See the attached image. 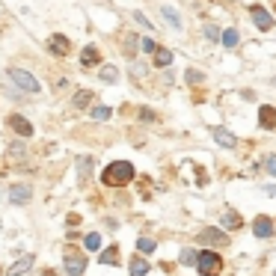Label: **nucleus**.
I'll return each instance as SVG.
<instances>
[{"instance_id":"obj_1","label":"nucleus","mask_w":276,"mask_h":276,"mask_svg":"<svg viewBox=\"0 0 276 276\" xmlns=\"http://www.w3.org/2000/svg\"><path fill=\"white\" fill-rule=\"evenodd\" d=\"M134 163H128V160H113V163H107L104 169H101V184H107V187H125L128 181H134Z\"/></svg>"},{"instance_id":"obj_2","label":"nucleus","mask_w":276,"mask_h":276,"mask_svg":"<svg viewBox=\"0 0 276 276\" xmlns=\"http://www.w3.org/2000/svg\"><path fill=\"white\" fill-rule=\"evenodd\" d=\"M196 270H199V276H220L223 258L217 255L214 249H202L199 252V261H196Z\"/></svg>"},{"instance_id":"obj_3","label":"nucleus","mask_w":276,"mask_h":276,"mask_svg":"<svg viewBox=\"0 0 276 276\" xmlns=\"http://www.w3.org/2000/svg\"><path fill=\"white\" fill-rule=\"evenodd\" d=\"M65 273L68 276H83L86 270V255L80 252V249H74V246H65Z\"/></svg>"},{"instance_id":"obj_4","label":"nucleus","mask_w":276,"mask_h":276,"mask_svg":"<svg viewBox=\"0 0 276 276\" xmlns=\"http://www.w3.org/2000/svg\"><path fill=\"white\" fill-rule=\"evenodd\" d=\"M6 74H9V80H12L15 86H21L24 92H33V95H36V92L42 89V83L33 77L30 71H24V68H9Z\"/></svg>"},{"instance_id":"obj_5","label":"nucleus","mask_w":276,"mask_h":276,"mask_svg":"<svg viewBox=\"0 0 276 276\" xmlns=\"http://www.w3.org/2000/svg\"><path fill=\"white\" fill-rule=\"evenodd\" d=\"M199 241H202V244H208V246H226V244H229V235H226V229H223V226H220V229H217V226H208V229H202V232H199Z\"/></svg>"},{"instance_id":"obj_6","label":"nucleus","mask_w":276,"mask_h":276,"mask_svg":"<svg viewBox=\"0 0 276 276\" xmlns=\"http://www.w3.org/2000/svg\"><path fill=\"white\" fill-rule=\"evenodd\" d=\"M9 202H15V205H27L33 199V187L30 184H9Z\"/></svg>"},{"instance_id":"obj_7","label":"nucleus","mask_w":276,"mask_h":276,"mask_svg":"<svg viewBox=\"0 0 276 276\" xmlns=\"http://www.w3.org/2000/svg\"><path fill=\"white\" fill-rule=\"evenodd\" d=\"M249 15H252V24H255L258 30H270V27H273V15H270L264 6H258V3L249 6Z\"/></svg>"},{"instance_id":"obj_8","label":"nucleus","mask_w":276,"mask_h":276,"mask_svg":"<svg viewBox=\"0 0 276 276\" xmlns=\"http://www.w3.org/2000/svg\"><path fill=\"white\" fill-rule=\"evenodd\" d=\"M276 226L270 217H255V223H252V235L255 238H273Z\"/></svg>"},{"instance_id":"obj_9","label":"nucleus","mask_w":276,"mask_h":276,"mask_svg":"<svg viewBox=\"0 0 276 276\" xmlns=\"http://www.w3.org/2000/svg\"><path fill=\"white\" fill-rule=\"evenodd\" d=\"M6 122H9V128H12V131H15L18 137H33V125L27 122V119H24L21 113H12V116H9Z\"/></svg>"},{"instance_id":"obj_10","label":"nucleus","mask_w":276,"mask_h":276,"mask_svg":"<svg viewBox=\"0 0 276 276\" xmlns=\"http://www.w3.org/2000/svg\"><path fill=\"white\" fill-rule=\"evenodd\" d=\"M258 125H261L264 131H273L276 128V107H270V104L258 107Z\"/></svg>"},{"instance_id":"obj_11","label":"nucleus","mask_w":276,"mask_h":276,"mask_svg":"<svg viewBox=\"0 0 276 276\" xmlns=\"http://www.w3.org/2000/svg\"><path fill=\"white\" fill-rule=\"evenodd\" d=\"M211 134H214V140L223 146V149H235V146H238V137H235L229 128H214Z\"/></svg>"},{"instance_id":"obj_12","label":"nucleus","mask_w":276,"mask_h":276,"mask_svg":"<svg viewBox=\"0 0 276 276\" xmlns=\"http://www.w3.org/2000/svg\"><path fill=\"white\" fill-rule=\"evenodd\" d=\"M9 163H24V157H27V146H24V140H15V143H9Z\"/></svg>"},{"instance_id":"obj_13","label":"nucleus","mask_w":276,"mask_h":276,"mask_svg":"<svg viewBox=\"0 0 276 276\" xmlns=\"http://www.w3.org/2000/svg\"><path fill=\"white\" fill-rule=\"evenodd\" d=\"M220 223H223V229H229V232H235V229H241V226H244L241 214H238V211H232V208H226V211H223Z\"/></svg>"},{"instance_id":"obj_14","label":"nucleus","mask_w":276,"mask_h":276,"mask_svg":"<svg viewBox=\"0 0 276 276\" xmlns=\"http://www.w3.org/2000/svg\"><path fill=\"white\" fill-rule=\"evenodd\" d=\"M33 264H36V258H33V255H21V258L9 267V276H24L27 270H33Z\"/></svg>"},{"instance_id":"obj_15","label":"nucleus","mask_w":276,"mask_h":276,"mask_svg":"<svg viewBox=\"0 0 276 276\" xmlns=\"http://www.w3.org/2000/svg\"><path fill=\"white\" fill-rule=\"evenodd\" d=\"M51 54H57V57H65L68 51H71V45H68V39L65 36H51Z\"/></svg>"},{"instance_id":"obj_16","label":"nucleus","mask_w":276,"mask_h":276,"mask_svg":"<svg viewBox=\"0 0 276 276\" xmlns=\"http://www.w3.org/2000/svg\"><path fill=\"white\" fill-rule=\"evenodd\" d=\"M98 261H101V264H110V267H116V264H119V246H116V244H110L107 249H101Z\"/></svg>"},{"instance_id":"obj_17","label":"nucleus","mask_w":276,"mask_h":276,"mask_svg":"<svg viewBox=\"0 0 276 276\" xmlns=\"http://www.w3.org/2000/svg\"><path fill=\"white\" fill-rule=\"evenodd\" d=\"M149 267H152V264H149L143 255H134V258H131V276H146Z\"/></svg>"},{"instance_id":"obj_18","label":"nucleus","mask_w":276,"mask_h":276,"mask_svg":"<svg viewBox=\"0 0 276 276\" xmlns=\"http://www.w3.org/2000/svg\"><path fill=\"white\" fill-rule=\"evenodd\" d=\"M80 62H83V65H98V62H101L98 48H95V45H86V48H83V54H80Z\"/></svg>"},{"instance_id":"obj_19","label":"nucleus","mask_w":276,"mask_h":276,"mask_svg":"<svg viewBox=\"0 0 276 276\" xmlns=\"http://www.w3.org/2000/svg\"><path fill=\"white\" fill-rule=\"evenodd\" d=\"M92 98H95V95H92L89 89H80V92H74V98H71V104H74L77 110H83V107H89V104H92Z\"/></svg>"},{"instance_id":"obj_20","label":"nucleus","mask_w":276,"mask_h":276,"mask_svg":"<svg viewBox=\"0 0 276 276\" xmlns=\"http://www.w3.org/2000/svg\"><path fill=\"white\" fill-rule=\"evenodd\" d=\"M160 15L166 18V24H169L172 30H181V18H178V12H175V9H169V6H163V9H160Z\"/></svg>"},{"instance_id":"obj_21","label":"nucleus","mask_w":276,"mask_h":276,"mask_svg":"<svg viewBox=\"0 0 276 276\" xmlns=\"http://www.w3.org/2000/svg\"><path fill=\"white\" fill-rule=\"evenodd\" d=\"M110 116H113V110H110L107 104H95V107H92V119H98V122H107Z\"/></svg>"},{"instance_id":"obj_22","label":"nucleus","mask_w":276,"mask_h":276,"mask_svg":"<svg viewBox=\"0 0 276 276\" xmlns=\"http://www.w3.org/2000/svg\"><path fill=\"white\" fill-rule=\"evenodd\" d=\"M89 166H92V157H80L77 160V178H80V184L89 178Z\"/></svg>"},{"instance_id":"obj_23","label":"nucleus","mask_w":276,"mask_h":276,"mask_svg":"<svg viewBox=\"0 0 276 276\" xmlns=\"http://www.w3.org/2000/svg\"><path fill=\"white\" fill-rule=\"evenodd\" d=\"M137 249H140L143 255H149V252H154V249H157V241H152V238H146V235H143V238L137 241Z\"/></svg>"},{"instance_id":"obj_24","label":"nucleus","mask_w":276,"mask_h":276,"mask_svg":"<svg viewBox=\"0 0 276 276\" xmlns=\"http://www.w3.org/2000/svg\"><path fill=\"white\" fill-rule=\"evenodd\" d=\"M101 80H107V83H116L119 80V71L113 68V65H101V74H98Z\"/></svg>"},{"instance_id":"obj_25","label":"nucleus","mask_w":276,"mask_h":276,"mask_svg":"<svg viewBox=\"0 0 276 276\" xmlns=\"http://www.w3.org/2000/svg\"><path fill=\"white\" fill-rule=\"evenodd\" d=\"M172 62V51H166V48H157V54H154V65H169Z\"/></svg>"},{"instance_id":"obj_26","label":"nucleus","mask_w":276,"mask_h":276,"mask_svg":"<svg viewBox=\"0 0 276 276\" xmlns=\"http://www.w3.org/2000/svg\"><path fill=\"white\" fill-rule=\"evenodd\" d=\"M83 246H86V249H101V235H98V232H89V235L83 238Z\"/></svg>"},{"instance_id":"obj_27","label":"nucleus","mask_w":276,"mask_h":276,"mask_svg":"<svg viewBox=\"0 0 276 276\" xmlns=\"http://www.w3.org/2000/svg\"><path fill=\"white\" fill-rule=\"evenodd\" d=\"M261 169H264L267 175H276V154H267V157L261 160Z\"/></svg>"},{"instance_id":"obj_28","label":"nucleus","mask_w":276,"mask_h":276,"mask_svg":"<svg viewBox=\"0 0 276 276\" xmlns=\"http://www.w3.org/2000/svg\"><path fill=\"white\" fill-rule=\"evenodd\" d=\"M238 39H241L238 30H226V33H223V45H226V48H235V45H238Z\"/></svg>"},{"instance_id":"obj_29","label":"nucleus","mask_w":276,"mask_h":276,"mask_svg":"<svg viewBox=\"0 0 276 276\" xmlns=\"http://www.w3.org/2000/svg\"><path fill=\"white\" fill-rule=\"evenodd\" d=\"M196 261H199V252L196 249H184L181 252V264H193L196 267Z\"/></svg>"},{"instance_id":"obj_30","label":"nucleus","mask_w":276,"mask_h":276,"mask_svg":"<svg viewBox=\"0 0 276 276\" xmlns=\"http://www.w3.org/2000/svg\"><path fill=\"white\" fill-rule=\"evenodd\" d=\"M202 80H205V74H202V71L187 68V83H190V86H196V83H202Z\"/></svg>"},{"instance_id":"obj_31","label":"nucleus","mask_w":276,"mask_h":276,"mask_svg":"<svg viewBox=\"0 0 276 276\" xmlns=\"http://www.w3.org/2000/svg\"><path fill=\"white\" fill-rule=\"evenodd\" d=\"M205 36H208L211 42H217V39H223V33H220V27H217V24H205Z\"/></svg>"},{"instance_id":"obj_32","label":"nucleus","mask_w":276,"mask_h":276,"mask_svg":"<svg viewBox=\"0 0 276 276\" xmlns=\"http://www.w3.org/2000/svg\"><path fill=\"white\" fill-rule=\"evenodd\" d=\"M137 45H140V42H137V36H128V42H125V54H128V57H131V54H137V51H134Z\"/></svg>"},{"instance_id":"obj_33","label":"nucleus","mask_w":276,"mask_h":276,"mask_svg":"<svg viewBox=\"0 0 276 276\" xmlns=\"http://www.w3.org/2000/svg\"><path fill=\"white\" fill-rule=\"evenodd\" d=\"M140 45H143V51H146V54H157V45H154L152 39H143Z\"/></svg>"},{"instance_id":"obj_34","label":"nucleus","mask_w":276,"mask_h":276,"mask_svg":"<svg viewBox=\"0 0 276 276\" xmlns=\"http://www.w3.org/2000/svg\"><path fill=\"white\" fill-rule=\"evenodd\" d=\"M134 21H137L140 27H152V21H149V18H146L143 12H134Z\"/></svg>"},{"instance_id":"obj_35","label":"nucleus","mask_w":276,"mask_h":276,"mask_svg":"<svg viewBox=\"0 0 276 276\" xmlns=\"http://www.w3.org/2000/svg\"><path fill=\"white\" fill-rule=\"evenodd\" d=\"M131 68H134V77H146V65L143 62H134Z\"/></svg>"},{"instance_id":"obj_36","label":"nucleus","mask_w":276,"mask_h":276,"mask_svg":"<svg viewBox=\"0 0 276 276\" xmlns=\"http://www.w3.org/2000/svg\"><path fill=\"white\" fill-rule=\"evenodd\" d=\"M140 119H143V122H154V113L149 107H143V110H140Z\"/></svg>"},{"instance_id":"obj_37","label":"nucleus","mask_w":276,"mask_h":276,"mask_svg":"<svg viewBox=\"0 0 276 276\" xmlns=\"http://www.w3.org/2000/svg\"><path fill=\"white\" fill-rule=\"evenodd\" d=\"M264 193H267V196H276V184H267V187H264Z\"/></svg>"},{"instance_id":"obj_38","label":"nucleus","mask_w":276,"mask_h":276,"mask_svg":"<svg viewBox=\"0 0 276 276\" xmlns=\"http://www.w3.org/2000/svg\"><path fill=\"white\" fill-rule=\"evenodd\" d=\"M270 83H273V86H276V77H273V80H270Z\"/></svg>"},{"instance_id":"obj_39","label":"nucleus","mask_w":276,"mask_h":276,"mask_svg":"<svg viewBox=\"0 0 276 276\" xmlns=\"http://www.w3.org/2000/svg\"><path fill=\"white\" fill-rule=\"evenodd\" d=\"M0 273H3V270H0Z\"/></svg>"},{"instance_id":"obj_40","label":"nucleus","mask_w":276,"mask_h":276,"mask_svg":"<svg viewBox=\"0 0 276 276\" xmlns=\"http://www.w3.org/2000/svg\"><path fill=\"white\" fill-rule=\"evenodd\" d=\"M273 276H276V273H273Z\"/></svg>"}]
</instances>
